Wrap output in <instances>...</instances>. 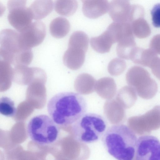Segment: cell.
<instances>
[{
	"instance_id": "1",
	"label": "cell",
	"mask_w": 160,
	"mask_h": 160,
	"mask_svg": "<svg viewBox=\"0 0 160 160\" xmlns=\"http://www.w3.org/2000/svg\"><path fill=\"white\" fill-rule=\"evenodd\" d=\"M48 113L57 125L67 126L73 124L86 113L87 104L79 93L63 92L52 97L47 104Z\"/></svg>"
},
{
	"instance_id": "2",
	"label": "cell",
	"mask_w": 160,
	"mask_h": 160,
	"mask_svg": "<svg viewBox=\"0 0 160 160\" xmlns=\"http://www.w3.org/2000/svg\"><path fill=\"white\" fill-rule=\"evenodd\" d=\"M137 140L133 131L130 127L121 124L109 127L102 138L108 152L118 160L133 159Z\"/></svg>"
},
{
	"instance_id": "3",
	"label": "cell",
	"mask_w": 160,
	"mask_h": 160,
	"mask_svg": "<svg viewBox=\"0 0 160 160\" xmlns=\"http://www.w3.org/2000/svg\"><path fill=\"white\" fill-rule=\"evenodd\" d=\"M0 55L2 60L14 66H28L33 55L31 48L24 47L20 39L19 33L11 29L2 30L0 33Z\"/></svg>"
},
{
	"instance_id": "4",
	"label": "cell",
	"mask_w": 160,
	"mask_h": 160,
	"mask_svg": "<svg viewBox=\"0 0 160 160\" xmlns=\"http://www.w3.org/2000/svg\"><path fill=\"white\" fill-rule=\"evenodd\" d=\"M107 123L101 116L95 113H86L72 124V132L79 142L91 143L102 138L107 129Z\"/></svg>"
},
{
	"instance_id": "5",
	"label": "cell",
	"mask_w": 160,
	"mask_h": 160,
	"mask_svg": "<svg viewBox=\"0 0 160 160\" xmlns=\"http://www.w3.org/2000/svg\"><path fill=\"white\" fill-rule=\"evenodd\" d=\"M28 135L34 142L40 145L52 144L57 140L59 129L52 118L45 114L32 118L27 128Z\"/></svg>"
},
{
	"instance_id": "6",
	"label": "cell",
	"mask_w": 160,
	"mask_h": 160,
	"mask_svg": "<svg viewBox=\"0 0 160 160\" xmlns=\"http://www.w3.org/2000/svg\"><path fill=\"white\" fill-rule=\"evenodd\" d=\"M126 78L127 83L142 98L151 99L157 92L156 82L151 77L148 72L142 67H132L127 72Z\"/></svg>"
},
{
	"instance_id": "7",
	"label": "cell",
	"mask_w": 160,
	"mask_h": 160,
	"mask_svg": "<svg viewBox=\"0 0 160 160\" xmlns=\"http://www.w3.org/2000/svg\"><path fill=\"white\" fill-rule=\"evenodd\" d=\"M130 128L139 135H147L160 128V105L155 106L145 114L134 117Z\"/></svg>"
},
{
	"instance_id": "8",
	"label": "cell",
	"mask_w": 160,
	"mask_h": 160,
	"mask_svg": "<svg viewBox=\"0 0 160 160\" xmlns=\"http://www.w3.org/2000/svg\"><path fill=\"white\" fill-rule=\"evenodd\" d=\"M136 160H160V142L156 137L144 135L137 139L135 155Z\"/></svg>"
},
{
	"instance_id": "9",
	"label": "cell",
	"mask_w": 160,
	"mask_h": 160,
	"mask_svg": "<svg viewBox=\"0 0 160 160\" xmlns=\"http://www.w3.org/2000/svg\"><path fill=\"white\" fill-rule=\"evenodd\" d=\"M19 33L22 44L26 48H31L43 41L46 35L45 25L42 21H35Z\"/></svg>"
},
{
	"instance_id": "10",
	"label": "cell",
	"mask_w": 160,
	"mask_h": 160,
	"mask_svg": "<svg viewBox=\"0 0 160 160\" xmlns=\"http://www.w3.org/2000/svg\"><path fill=\"white\" fill-rule=\"evenodd\" d=\"M8 18L10 24L19 32L28 27L33 19L29 8L26 7L9 11Z\"/></svg>"
},
{
	"instance_id": "11",
	"label": "cell",
	"mask_w": 160,
	"mask_h": 160,
	"mask_svg": "<svg viewBox=\"0 0 160 160\" xmlns=\"http://www.w3.org/2000/svg\"><path fill=\"white\" fill-rule=\"evenodd\" d=\"M41 70L39 68H30L23 65L15 66L12 68V81L20 85H28L35 79Z\"/></svg>"
},
{
	"instance_id": "12",
	"label": "cell",
	"mask_w": 160,
	"mask_h": 160,
	"mask_svg": "<svg viewBox=\"0 0 160 160\" xmlns=\"http://www.w3.org/2000/svg\"><path fill=\"white\" fill-rule=\"evenodd\" d=\"M130 8L127 0H112L108 13L114 22H128L131 18Z\"/></svg>"
},
{
	"instance_id": "13",
	"label": "cell",
	"mask_w": 160,
	"mask_h": 160,
	"mask_svg": "<svg viewBox=\"0 0 160 160\" xmlns=\"http://www.w3.org/2000/svg\"><path fill=\"white\" fill-rule=\"evenodd\" d=\"M82 2V12L90 19L98 18L109 10V3L108 0H84Z\"/></svg>"
},
{
	"instance_id": "14",
	"label": "cell",
	"mask_w": 160,
	"mask_h": 160,
	"mask_svg": "<svg viewBox=\"0 0 160 160\" xmlns=\"http://www.w3.org/2000/svg\"><path fill=\"white\" fill-rule=\"evenodd\" d=\"M86 52L77 48L68 47L63 56L64 64L71 69H78L84 62Z\"/></svg>"
},
{
	"instance_id": "15",
	"label": "cell",
	"mask_w": 160,
	"mask_h": 160,
	"mask_svg": "<svg viewBox=\"0 0 160 160\" xmlns=\"http://www.w3.org/2000/svg\"><path fill=\"white\" fill-rule=\"evenodd\" d=\"M157 54L152 49H144L136 47L132 51L130 59L135 63L150 67Z\"/></svg>"
},
{
	"instance_id": "16",
	"label": "cell",
	"mask_w": 160,
	"mask_h": 160,
	"mask_svg": "<svg viewBox=\"0 0 160 160\" xmlns=\"http://www.w3.org/2000/svg\"><path fill=\"white\" fill-rule=\"evenodd\" d=\"M115 42L111 34L106 30L100 35L91 38L90 45L97 52L104 53L109 52Z\"/></svg>"
},
{
	"instance_id": "17",
	"label": "cell",
	"mask_w": 160,
	"mask_h": 160,
	"mask_svg": "<svg viewBox=\"0 0 160 160\" xmlns=\"http://www.w3.org/2000/svg\"><path fill=\"white\" fill-rule=\"evenodd\" d=\"M52 0H35L29 7L33 18L39 20L44 18L52 11Z\"/></svg>"
},
{
	"instance_id": "18",
	"label": "cell",
	"mask_w": 160,
	"mask_h": 160,
	"mask_svg": "<svg viewBox=\"0 0 160 160\" xmlns=\"http://www.w3.org/2000/svg\"><path fill=\"white\" fill-rule=\"evenodd\" d=\"M70 25L66 18L58 17L53 19L49 25L51 35L55 38H60L64 37L69 32Z\"/></svg>"
},
{
	"instance_id": "19",
	"label": "cell",
	"mask_w": 160,
	"mask_h": 160,
	"mask_svg": "<svg viewBox=\"0 0 160 160\" xmlns=\"http://www.w3.org/2000/svg\"><path fill=\"white\" fill-rule=\"evenodd\" d=\"M78 6L77 0H56L55 9L59 15L69 17L75 12Z\"/></svg>"
},
{
	"instance_id": "20",
	"label": "cell",
	"mask_w": 160,
	"mask_h": 160,
	"mask_svg": "<svg viewBox=\"0 0 160 160\" xmlns=\"http://www.w3.org/2000/svg\"><path fill=\"white\" fill-rule=\"evenodd\" d=\"M96 81L91 75L87 73L79 75L74 82V86L76 90L81 92H85L92 90Z\"/></svg>"
},
{
	"instance_id": "21",
	"label": "cell",
	"mask_w": 160,
	"mask_h": 160,
	"mask_svg": "<svg viewBox=\"0 0 160 160\" xmlns=\"http://www.w3.org/2000/svg\"><path fill=\"white\" fill-rule=\"evenodd\" d=\"M12 68L11 64L3 60L0 61V84L3 89L9 88L12 81Z\"/></svg>"
},
{
	"instance_id": "22",
	"label": "cell",
	"mask_w": 160,
	"mask_h": 160,
	"mask_svg": "<svg viewBox=\"0 0 160 160\" xmlns=\"http://www.w3.org/2000/svg\"><path fill=\"white\" fill-rule=\"evenodd\" d=\"M89 38L87 35L81 31H77L71 35L68 47L77 48L87 52L88 46Z\"/></svg>"
},
{
	"instance_id": "23",
	"label": "cell",
	"mask_w": 160,
	"mask_h": 160,
	"mask_svg": "<svg viewBox=\"0 0 160 160\" xmlns=\"http://www.w3.org/2000/svg\"><path fill=\"white\" fill-rule=\"evenodd\" d=\"M17 110L14 102L7 97H2L0 99V112L2 115L8 117L15 116Z\"/></svg>"
},
{
	"instance_id": "24",
	"label": "cell",
	"mask_w": 160,
	"mask_h": 160,
	"mask_svg": "<svg viewBox=\"0 0 160 160\" xmlns=\"http://www.w3.org/2000/svg\"><path fill=\"white\" fill-rule=\"evenodd\" d=\"M126 67L125 61L120 58H116L112 59L109 63L108 70L112 75L117 76L122 74Z\"/></svg>"
},
{
	"instance_id": "25",
	"label": "cell",
	"mask_w": 160,
	"mask_h": 160,
	"mask_svg": "<svg viewBox=\"0 0 160 160\" xmlns=\"http://www.w3.org/2000/svg\"><path fill=\"white\" fill-rule=\"evenodd\" d=\"M97 90L100 92L106 91H113L116 88V84L114 79L111 77L102 78L96 81Z\"/></svg>"
},
{
	"instance_id": "26",
	"label": "cell",
	"mask_w": 160,
	"mask_h": 160,
	"mask_svg": "<svg viewBox=\"0 0 160 160\" xmlns=\"http://www.w3.org/2000/svg\"><path fill=\"white\" fill-rule=\"evenodd\" d=\"M152 24L157 28H160V3L155 5L151 11Z\"/></svg>"
},
{
	"instance_id": "27",
	"label": "cell",
	"mask_w": 160,
	"mask_h": 160,
	"mask_svg": "<svg viewBox=\"0 0 160 160\" xmlns=\"http://www.w3.org/2000/svg\"><path fill=\"white\" fill-rule=\"evenodd\" d=\"M27 0H8L7 7L9 11L25 7Z\"/></svg>"
},
{
	"instance_id": "28",
	"label": "cell",
	"mask_w": 160,
	"mask_h": 160,
	"mask_svg": "<svg viewBox=\"0 0 160 160\" xmlns=\"http://www.w3.org/2000/svg\"><path fill=\"white\" fill-rule=\"evenodd\" d=\"M149 47L155 53L160 55V34L156 35L152 38Z\"/></svg>"
},
{
	"instance_id": "29",
	"label": "cell",
	"mask_w": 160,
	"mask_h": 160,
	"mask_svg": "<svg viewBox=\"0 0 160 160\" xmlns=\"http://www.w3.org/2000/svg\"><path fill=\"white\" fill-rule=\"evenodd\" d=\"M150 68L153 74L160 80V58L157 57L153 61Z\"/></svg>"
},
{
	"instance_id": "30",
	"label": "cell",
	"mask_w": 160,
	"mask_h": 160,
	"mask_svg": "<svg viewBox=\"0 0 160 160\" xmlns=\"http://www.w3.org/2000/svg\"><path fill=\"white\" fill-rule=\"evenodd\" d=\"M83 0H81L82 1H82H83Z\"/></svg>"
}]
</instances>
